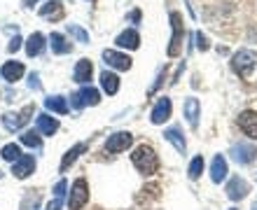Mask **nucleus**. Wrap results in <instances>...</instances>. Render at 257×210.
Masks as SVG:
<instances>
[{
  "instance_id": "bb28decb",
  "label": "nucleus",
  "mask_w": 257,
  "mask_h": 210,
  "mask_svg": "<svg viewBox=\"0 0 257 210\" xmlns=\"http://www.w3.org/2000/svg\"><path fill=\"white\" fill-rule=\"evenodd\" d=\"M21 142L26 147H40V131H24L21 133Z\"/></svg>"
},
{
  "instance_id": "cd10ccee",
  "label": "nucleus",
  "mask_w": 257,
  "mask_h": 210,
  "mask_svg": "<svg viewBox=\"0 0 257 210\" xmlns=\"http://www.w3.org/2000/svg\"><path fill=\"white\" fill-rule=\"evenodd\" d=\"M68 33L73 35L77 42H82V45H87V42H89L87 31H84V28H80V26H75V24H70V26H68Z\"/></svg>"
},
{
  "instance_id": "393cba45",
  "label": "nucleus",
  "mask_w": 257,
  "mask_h": 210,
  "mask_svg": "<svg viewBox=\"0 0 257 210\" xmlns=\"http://www.w3.org/2000/svg\"><path fill=\"white\" fill-rule=\"evenodd\" d=\"M45 105H47V110H54L56 115H66L68 112V103L63 96H49L45 101Z\"/></svg>"
},
{
  "instance_id": "a211bd4d",
  "label": "nucleus",
  "mask_w": 257,
  "mask_h": 210,
  "mask_svg": "<svg viewBox=\"0 0 257 210\" xmlns=\"http://www.w3.org/2000/svg\"><path fill=\"white\" fill-rule=\"evenodd\" d=\"M117 47H124V49H138V45H141V38H138V33H136L134 28H126L124 33H119L115 38Z\"/></svg>"
},
{
  "instance_id": "2eb2a0df",
  "label": "nucleus",
  "mask_w": 257,
  "mask_h": 210,
  "mask_svg": "<svg viewBox=\"0 0 257 210\" xmlns=\"http://www.w3.org/2000/svg\"><path fill=\"white\" fill-rule=\"evenodd\" d=\"M24 63H19V61H7V63H3V68H0V75H3V80L5 82H17V80H21V75H24Z\"/></svg>"
},
{
  "instance_id": "f3484780",
  "label": "nucleus",
  "mask_w": 257,
  "mask_h": 210,
  "mask_svg": "<svg viewBox=\"0 0 257 210\" xmlns=\"http://www.w3.org/2000/svg\"><path fill=\"white\" fill-rule=\"evenodd\" d=\"M91 75H94V63L89 61V59L77 61V66H75V82L87 84V82H91Z\"/></svg>"
},
{
  "instance_id": "f704fd0d",
  "label": "nucleus",
  "mask_w": 257,
  "mask_h": 210,
  "mask_svg": "<svg viewBox=\"0 0 257 210\" xmlns=\"http://www.w3.org/2000/svg\"><path fill=\"white\" fill-rule=\"evenodd\" d=\"M138 19H141V12H138V10H136V12H131V21H134V24H136V21H138Z\"/></svg>"
},
{
  "instance_id": "9d476101",
  "label": "nucleus",
  "mask_w": 257,
  "mask_h": 210,
  "mask_svg": "<svg viewBox=\"0 0 257 210\" xmlns=\"http://www.w3.org/2000/svg\"><path fill=\"white\" fill-rule=\"evenodd\" d=\"M171 26H173V38H171L169 56H178V52H180V38H183V19H180L178 12L171 14Z\"/></svg>"
},
{
  "instance_id": "f257e3e1",
  "label": "nucleus",
  "mask_w": 257,
  "mask_h": 210,
  "mask_svg": "<svg viewBox=\"0 0 257 210\" xmlns=\"http://www.w3.org/2000/svg\"><path fill=\"white\" fill-rule=\"evenodd\" d=\"M131 161H134V166L141 170L143 175H152V173H157V168H159V159H157L155 149L150 147V145L136 147L134 154H131Z\"/></svg>"
},
{
  "instance_id": "5701e85b",
  "label": "nucleus",
  "mask_w": 257,
  "mask_h": 210,
  "mask_svg": "<svg viewBox=\"0 0 257 210\" xmlns=\"http://www.w3.org/2000/svg\"><path fill=\"white\" fill-rule=\"evenodd\" d=\"M84 149H87V145H84V142H80V145H75L73 149H68L66 156H63V161H61V173H63V170L70 168V163H73V161H77V156H80L82 152H84Z\"/></svg>"
},
{
  "instance_id": "0eeeda50",
  "label": "nucleus",
  "mask_w": 257,
  "mask_h": 210,
  "mask_svg": "<svg viewBox=\"0 0 257 210\" xmlns=\"http://www.w3.org/2000/svg\"><path fill=\"white\" fill-rule=\"evenodd\" d=\"M33 170H35V159L31 154H21L12 166V175L19 177V180H24V177H28Z\"/></svg>"
},
{
  "instance_id": "7ed1b4c3",
  "label": "nucleus",
  "mask_w": 257,
  "mask_h": 210,
  "mask_svg": "<svg viewBox=\"0 0 257 210\" xmlns=\"http://www.w3.org/2000/svg\"><path fill=\"white\" fill-rule=\"evenodd\" d=\"M89 201V189H87V180L80 177V180H75L73 189H70V198H68V208L70 210H80L82 205Z\"/></svg>"
},
{
  "instance_id": "c756f323",
  "label": "nucleus",
  "mask_w": 257,
  "mask_h": 210,
  "mask_svg": "<svg viewBox=\"0 0 257 210\" xmlns=\"http://www.w3.org/2000/svg\"><path fill=\"white\" fill-rule=\"evenodd\" d=\"M52 12H54L56 17H61V3H59V0H49L47 5L40 10L42 17H52Z\"/></svg>"
},
{
  "instance_id": "72a5a7b5",
  "label": "nucleus",
  "mask_w": 257,
  "mask_h": 210,
  "mask_svg": "<svg viewBox=\"0 0 257 210\" xmlns=\"http://www.w3.org/2000/svg\"><path fill=\"white\" fill-rule=\"evenodd\" d=\"M28 84H31L33 89H40V77L33 73V75H31V82H28Z\"/></svg>"
},
{
  "instance_id": "f8f14e48",
  "label": "nucleus",
  "mask_w": 257,
  "mask_h": 210,
  "mask_svg": "<svg viewBox=\"0 0 257 210\" xmlns=\"http://www.w3.org/2000/svg\"><path fill=\"white\" fill-rule=\"evenodd\" d=\"M171 112H173V103H171V98H159V103L155 105V110H152V124H164L166 119L171 117Z\"/></svg>"
},
{
  "instance_id": "6e6552de",
  "label": "nucleus",
  "mask_w": 257,
  "mask_h": 210,
  "mask_svg": "<svg viewBox=\"0 0 257 210\" xmlns=\"http://www.w3.org/2000/svg\"><path fill=\"white\" fill-rule=\"evenodd\" d=\"M238 126H241V131H243L250 140H257V112H252V110L241 112V117H238Z\"/></svg>"
},
{
  "instance_id": "c85d7f7f",
  "label": "nucleus",
  "mask_w": 257,
  "mask_h": 210,
  "mask_svg": "<svg viewBox=\"0 0 257 210\" xmlns=\"http://www.w3.org/2000/svg\"><path fill=\"white\" fill-rule=\"evenodd\" d=\"M187 173H190L192 180H196V177L201 175V173H203V156H194V159H192L190 170H187Z\"/></svg>"
},
{
  "instance_id": "1a4fd4ad",
  "label": "nucleus",
  "mask_w": 257,
  "mask_h": 210,
  "mask_svg": "<svg viewBox=\"0 0 257 210\" xmlns=\"http://www.w3.org/2000/svg\"><path fill=\"white\" fill-rule=\"evenodd\" d=\"M103 61L115 70H128L131 68V59H128L126 54L115 52V49H105V52H103Z\"/></svg>"
},
{
  "instance_id": "ddd939ff",
  "label": "nucleus",
  "mask_w": 257,
  "mask_h": 210,
  "mask_svg": "<svg viewBox=\"0 0 257 210\" xmlns=\"http://www.w3.org/2000/svg\"><path fill=\"white\" fill-rule=\"evenodd\" d=\"M248 191H250V187H248V182L241 180V177H231L229 182H227V196H229L231 201H241Z\"/></svg>"
},
{
  "instance_id": "b1692460",
  "label": "nucleus",
  "mask_w": 257,
  "mask_h": 210,
  "mask_svg": "<svg viewBox=\"0 0 257 210\" xmlns=\"http://www.w3.org/2000/svg\"><path fill=\"white\" fill-rule=\"evenodd\" d=\"M49 40H52V52H54V54H68V52L73 49V45H68L61 33H52Z\"/></svg>"
},
{
  "instance_id": "f03ea898",
  "label": "nucleus",
  "mask_w": 257,
  "mask_h": 210,
  "mask_svg": "<svg viewBox=\"0 0 257 210\" xmlns=\"http://www.w3.org/2000/svg\"><path fill=\"white\" fill-rule=\"evenodd\" d=\"M255 63H257V56L252 54L250 49H241L231 59V68H234L236 75H241V77H248L252 73V68H255Z\"/></svg>"
},
{
  "instance_id": "c9c22d12",
  "label": "nucleus",
  "mask_w": 257,
  "mask_h": 210,
  "mask_svg": "<svg viewBox=\"0 0 257 210\" xmlns=\"http://www.w3.org/2000/svg\"><path fill=\"white\" fill-rule=\"evenodd\" d=\"M229 210H236V208H229Z\"/></svg>"
},
{
  "instance_id": "dca6fc26",
  "label": "nucleus",
  "mask_w": 257,
  "mask_h": 210,
  "mask_svg": "<svg viewBox=\"0 0 257 210\" xmlns=\"http://www.w3.org/2000/svg\"><path fill=\"white\" fill-rule=\"evenodd\" d=\"M227 173H229V168H227V159H224L222 154H217L215 159H213V163H210V180L215 184H220L227 177Z\"/></svg>"
},
{
  "instance_id": "412c9836",
  "label": "nucleus",
  "mask_w": 257,
  "mask_h": 210,
  "mask_svg": "<svg viewBox=\"0 0 257 210\" xmlns=\"http://www.w3.org/2000/svg\"><path fill=\"white\" fill-rule=\"evenodd\" d=\"M45 49V35L42 33H33L26 40V54L28 56H38Z\"/></svg>"
},
{
  "instance_id": "aec40b11",
  "label": "nucleus",
  "mask_w": 257,
  "mask_h": 210,
  "mask_svg": "<svg viewBox=\"0 0 257 210\" xmlns=\"http://www.w3.org/2000/svg\"><path fill=\"white\" fill-rule=\"evenodd\" d=\"M164 136H166V140H169L171 145H173V147L180 152V154H185V149H187V142H185V138H183V133H180V129H178V126L169 129L166 133H164Z\"/></svg>"
},
{
  "instance_id": "4468645a",
  "label": "nucleus",
  "mask_w": 257,
  "mask_h": 210,
  "mask_svg": "<svg viewBox=\"0 0 257 210\" xmlns=\"http://www.w3.org/2000/svg\"><path fill=\"white\" fill-rule=\"evenodd\" d=\"M199 110H201V105H199V98L190 96V98L185 101V105H183V115H185V119L190 122L192 129H196V126H199Z\"/></svg>"
},
{
  "instance_id": "6ab92c4d",
  "label": "nucleus",
  "mask_w": 257,
  "mask_h": 210,
  "mask_svg": "<svg viewBox=\"0 0 257 210\" xmlns=\"http://www.w3.org/2000/svg\"><path fill=\"white\" fill-rule=\"evenodd\" d=\"M35 126H38V131H40L42 136H54L56 131H59V122H56L54 117H49V115H38Z\"/></svg>"
},
{
  "instance_id": "9b49d317",
  "label": "nucleus",
  "mask_w": 257,
  "mask_h": 210,
  "mask_svg": "<svg viewBox=\"0 0 257 210\" xmlns=\"http://www.w3.org/2000/svg\"><path fill=\"white\" fill-rule=\"evenodd\" d=\"M255 156H257V149L252 147V145L238 142V145L231 147V159L238 163H250V161H255Z\"/></svg>"
},
{
  "instance_id": "a878e982",
  "label": "nucleus",
  "mask_w": 257,
  "mask_h": 210,
  "mask_svg": "<svg viewBox=\"0 0 257 210\" xmlns=\"http://www.w3.org/2000/svg\"><path fill=\"white\" fill-rule=\"evenodd\" d=\"M0 156H3L5 161H17V159L21 156L19 145H17V142H10V145H5V147H3V152H0Z\"/></svg>"
},
{
  "instance_id": "423d86ee",
  "label": "nucleus",
  "mask_w": 257,
  "mask_h": 210,
  "mask_svg": "<svg viewBox=\"0 0 257 210\" xmlns=\"http://www.w3.org/2000/svg\"><path fill=\"white\" fill-rule=\"evenodd\" d=\"M134 142V136L128 133V131H119V133H112V136L105 140V149L108 152H124V149H128V145Z\"/></svg>"
},
{
  "instance_id": "473e14b6",
  "label": "nucleus",
  "mask_w": 257,
  "mask_h": 210,
  "mask_svg": "<svg viewBox=\"0 0 257 210\" xmlns=\"http://www.w3.org/2000/svg\"><path fill=\"white\" fill-rule=\"evenodd\" d=\"M21 47V38H19V35H17V38H12V42H10V47H7V49H10V52H12V54H14V52H17V49H19Z\"/></svg>"
},
{
  "instance_id": "4be33fe9",
  "label": "nucleus",
  "mask_w": 257,
  "mask_h": 210,
  "mask_svg": "<svg viewBox=\"0 0 257 210\" xmlns=\"http://www.w3.org/2000/svg\"><path fill=\"white\" fill-rule=\"evenodd\" d=\"M101 87L105 94H117V89H119V77H117L115 73H110V70H105V73L101 75Z\"/></svg>"
},
{
  "instance_id": "7c9ffc66",
  "label": "nucleus",
  "mask_w": 257,
  "mask_h": 210,
  "mask_svg": "<svg viewBox=\"0 0 257 210\" xmlns=\"http://www.w3.org/2000/svg\"><path fill=\"white\" fill-rule=\"evenodd\" d=\"M66 189H68V182H66V180H59V182H56V187H54V196L56 198H63V196H66Z\"/></svg>"
},
{
  "instance_id": "2f4dec72",
  "label": "nucleus",
  "mask_w": 257,
  "mask_h": 210,
  "mask_svg": "<svg viewBox=\"0 0 257 210\" xmlns=\"http://www.w3.org/2000/svg\"><path fill=\"white\" fill-rule=\"evenodd\" d=\"M196 45H199V49H208V40L203 38V33H196Z\"/></svg>"
},
{
  "instance_id": "39448f33",
  "label": "nucleus",
  "mask_w": 257,
  "mask_h": 210,
  "mask_svg": "<svg viewBox=\"0 0 257 210\" xmlns=\"http://www.w3.org/2000/svg\"><path fill=\"white\" fill-rule=\"evenodd\" d=\"M28 115H33V105H26V108L21 110V112H17V115H14V112H7V115L3 117V126H5L7 131H19L21 126L31 119Z\"/></svg>"
},
{
  "instance_id": "20e7f679",
  "label": "nucleus",
  "mask_w": 257,
  "mask_h": 210,
  "mask_svg": "<svg viewBox=\"0 0 257 210\" xmlns=\"http://www.w3.org/2000/svg\"><path fill=\"white\" fill-rule=\"evenodd\" d=\"M98 103H101V94H98V89H94V87H84L82 91L73 94L75 110H82L84 105H98Z\"/></svg>"
},
{
  "instance_id": "e433bc0d",
  "label": "nucleus",
  "mask_w": 257,
  "mask_h": 210,
  "mask_svg": "<svg viewBox=\"0 0 257 210\" xmlns=\"http://www.w3.org/2000/svg\"><path fill=\"white\" fill-rule=\"evenodd\" d=\"M252 210H257V205H255V208H252Z\"/></svg>"
}]
</instances>
